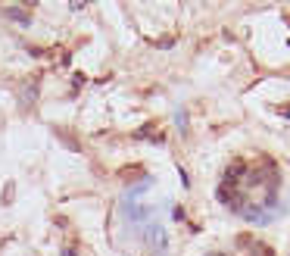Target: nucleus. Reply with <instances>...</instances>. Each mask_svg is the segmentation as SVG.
<instances>
[{
	"label": "nucleus",
	"instance_id": "1",
	"mask_svg": "<svg viewBox=\"0 0 290 256\" xmlns=\"http://www.w3.org/2000/svg\"><path fill=\"white\" fill-rule=\"evenodd\" d=\"M6 16L16 19L19 25H28V9H19V6H6Z\"/></svg>",
	"mask_w": 290,
	"mask_h": 256
},
{
	"label": "nucleus",
	"instance_id": "2",
	"mask_svg": "<svg viewBox=\"0 0 290 256\" xmlns=\"http://www.w3.org/2000/svg\"><path fill=\"white\" fill-rule=\"evenodd\" d=\"M253 250H256V256H275V250H272V247H265V244H256Z\"/></svg>",
	"mask_w": 290,
	"mask_h": 256
},
{
	"label": "nucleus",
	"instance_id": "3",
	"mask_svg": "<svg viewBox=\"0 0 290 256\" xmlns=\"http://www.w3.org/2000/svg\"><path fill=\"white\" fill-rule=\"evenodd\" d=\"M278 113H281V116H290V107H278Z\"/></svg>",
	"mask_w": 290,
	"mask_h": 256
},
{
	"label": "nucleus",
	"instance_id": "4",
	"mask_svg": "<svg viewBox=\"0 0 290 256\" xmlns=\"http://www.w3.org/2000/svg\"><path fill=\"white\" fill-rule=\"evenodd\" d=\"M209 256H228V253H209Z\"/></svg>",
	"mask_w": 290,
	"mask_h": 256
}]
</instances>
